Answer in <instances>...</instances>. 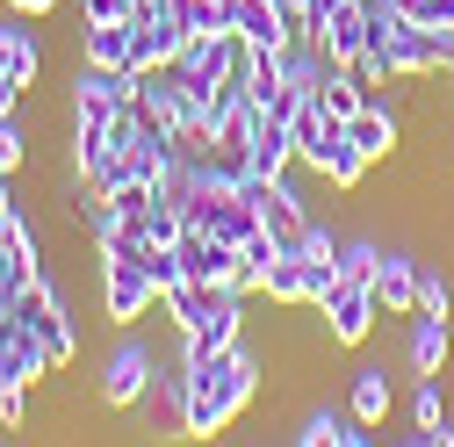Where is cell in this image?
Listing matches in <instances>:
<instances>
[{"label": "cell", "mask_w": 454, "mask_h": 447, "mask_svg": "<svg viewBox=\"0 0 454 447\" xmlns=\"http://www.w3.org/2000/svg\"><path fill=\"white\" fill-rule=\"evenodd\" d=\"M347 137H354V145H361V152L382 166L396 145H404V123H396V108H389V101H368L361 116H347Z\"/></svg>", "instance_id": "2e32d148"}, {"label": "cell", "mask_w": 454, "mask_h": 447, "mask_svg": "<svg viewBox=\"0 0 454 447\" xmlns=\"http://www.w3.org/2000/svg\"><path fill=\"white\" fill-rule=\"evenodd\" d=\"M274 260H281V246H274L267 231H253V239L239 246V282H231V289H239V296H260V282H267Z\"/></svg>", "instance_id": "44dd1931"}, {"label": "cell", "mask_w": 454, "mask_h": 447, "mask_svg": "<svg viewBox=\"0 0 454 447\" xmlns=\"http://www.w3.org/2000/svg\"><path fill=\"white\" fill-rule=\"evenodd\" d=\"M419 310L426 318H454V282L440 267H419Z\"/></svg>", "instance_id": "7402d4cb"}, {"label": "cell", "mask_w": 454, "mask_h": 447, "mask_svg": "<svg viewBox=\"0 0 454 447\" xmlns=\"http://www.w3.org/2000/svg\"><path fill=\"white\" fill-rule=\"evenodd\" d=\"M22 108V87H0V116H15Z\"/></svg>", "instance_id": "f1b7e54d"}, {"label": "cell", "mask_w": 454, "mask_h": 447, "mask_svg": "<svg viewBox=\"0 0 454 447\" xmlns=\"http://www.w3.org/2000/svg\"><path fill=\"white\" fill-rule=\"evenodd\" d=\"M29 15H8V22H0V87H36L43 80V36L36 29H22Z\"/></svg>", "instance_id": "30bf717a"}, {"label": "cell", "mask_w": 454, "mask_h": 447, "mask_svg": "<svg viewBox=\"0 0 454 447\" xmlns=\"http://www.w3.org/2000/svg\"><path fill=\"white\" fill-rule=\"evenodd\" d=\"M389 404H396V389H389V375H382V368H354V389H347V412H354L361 426H382V419H389Z\"/></svg>", "instance_id": "d6986e66"}, {"label": "cell", "mask_w": 454, "mask_h": 447, "mask_svg": "<svg viewBox=\"0 0 454 447\" xmlns=\"http://www.w3.org/2000/svg\"><path fill=\"white\" fill-rule=\"evenodd\" d=\"M404 15L426 29H454V0H404Z\"/></svg>", "instance_id": "d4e9b609"}, {"label": "cell", "mask_w": 454, "mask_h": 447, "mask_svg": "<svg viewBox=\"0 0 454 447\" xmlns=\"http://www.w3.org/2000/svg\"><path fill=\"white\" fill-rule=\"evenodd\" d=\"M289 137H296V166H310V174H325V159L339 152V137H347V123L332 116V108L310 94L296 101V116H289Z\"/></svg>", "instance_id": "52a82bcc"}, {"label": "cell", "mask_w": 454, "mask_h": 447, "mask_svg": "<svg viewBox=\"0 0 454 447\" xmlns=\"http://www.w3.org/2000/svg\"><path fill=\"white\" fill-rule=\"evenodd\" d=\"M239 66H246V43H239V29H202V36H188L181 43V59L166 66L195 101H209L223 80H239Z\"/></svg>", "instance_id": "7a4b0ae2"}, {"label": "cell", "mask_w": 454, "mask_h": 447, "mask_svg": "<svg viewBox=\"0 0 454 447\" xmlns=\"http://www.w3.org/2000/svg\"><path fill=\"white\" fill-rule=\"evenodd\" d=\"M223 8H231V29H239L246 51H289L296 22H289L281 0H223Z\"/></svg>", "instance_id": "9c48e42d"}, {"label": "cell", "mask_w": 454, "mask_h": 447, "mask_svg": "<svg viewBox=\"0 0 454 447\" xmlns=\"http://www.w3.org/2000/svg\"><path fill=\"white\" fill-rule=\"evenodd\" d=\"M51 8H59V0H8V15H29V22H43Z\"/></svg>", "instance_id": "4316f807"}, {"label": "cell", "mask_w": 454, "mask_h": 447, "mask_svg": "<svg viewBox=\"0 0 454 447\" xmlns=\"http://www.w3.org/2000/svg\"><path fill=\"white\" fill-rule=\"evenodd\" d=\"M152 303H159V289L145 282V260L137 253H116V260H101V318L108 325H145L152 318Z\"/></svg>", "instance_id": "3957f363"}, {"label": "cell", "mask_w": 454, "mask_h": 447, "mask_svg": "<svg viewBox=\"0 0 454 447\" xmlns=\"http://www.w3.org/2000/svg\"><path fill=\"white\" fill-rule=\"evenodd\" d=\"M375 267H382V246H375V239L339 246V274H354V282H375Z\"/></svg>", "instance_id": "603a6c76"}, {"label": "cell", "mask_w": 454, "mask_h": 447, "mask_svg": "<svg viewBox=\"0 0 454 447\" xmlns=\"http://www.w3.org/2000/svg\"><path fill=\"white\" fill-rule=\"evenodd\" d=\"M368 433H375V426H361L354 412H332V404H325V412H310V419H303V433H296V440H303V447H361Z\"/></svg>", "instance_id": "ac0fdd59"}, {"label": "cell", "mask_w": 454, "mask_h": 447, "mask_svg": "<svg viewBox=\"0 0 454 447\" xmlns=\"http://www.w3.org/2000/svg\"><path fill=\"white\" fill-rule=\"evenodd\" d=\"M137 15V0H80V22H123Z\"/></svg>", "instance_id": "484cf974"}, {"label": "cell", "mask_w": 454, "mask_h": 447, "mask_svg": "<svg viewBox=\"0 0 454 447\" xmlns=\"http://www.w3.org/2000/svg\"><path fill=\"white\" fill-rule=\"evenodd\" d=\"M8 216H22V202H15V188H8V181H0V224H8Z\"/></svg>", "instance_id": "83f0119b"}, {"label": "cell", "mask_w": 454, "mask_h": 447, "mask_svg": "<svg viewBox=\"0 0 454 447\" xmlns=\"http://www.w3.org/2000/svg\"><path fill=\"white\" fill-rule=\"evenodd\" d=\"M317 101L332 108V116H339V123H347V116H361V108H368L375 94L361 87V73H354V66H332V73L317 80Z\"/></svg>", "instance_id": "ffe728a7"}, {"label": "cell", "mask_w": 454, "mask_h": 447, "mask_svg": "<svg viewBox=\"0 0 454 447\" xmlns=\"http://www.w3.org/2000/svg\"><path fill=\"white\" fill-rule=\"evenodd\" d=\"M447 73H454V66H447Z\"/></svg>", "instance_id": "f546056e"}, {"label": "cell", "mask_w": 454, "mask_h": 447, "mask_svg": "<svg viewBox=\"0 0 454 447\" xmlns=\"http://www.w3.org/2000/svg\"><path fill=\"white\" fill-rule=\"evenodd\" d=\"M375 303H382V318H411V310H419V260L382 253V267H375Z\"/></svg>", "instance_id": "5bb4252c"}, {"label": "cell", "mask_w": 454, "mask_h": 447, "mask_svg": "<svg viewBox=\"0 0 454 447\" xmlns=\"http://www.w3.org/2000/svg\"><path fill=\"white\" fill-rule=\"evenodd\" d=\"M239 340H246V296H239V289H216V296H209V318L188 332L181 347L216 354V347H239Z\"/></svg>", "instance_id": "7c38bea8"}, {"label": "cell", "mask_w": 454, "mask_h": 447, "mask_svg": "<svg viewBox=\"0 0 454 447\" xmlns=\"http://www.w3.org/2000/svg\"><path fill=\"white\" fill-rule=\"evenodd\" d=\"M152 375H159V354H152L145 340H123L116 354L101 361V375H94V397H101L108 412H130V404H145Z\"/></svg>", "instance_id": "5b68a950"}, {"label": "cell", "mask_w": 454, "mask_h": 447, "mask_svg": "<svg viewBox=\"0 0 454 447\" xmlns=\"http://www.w3.org/2000/svg\"><path fill=\"white\" fill-rule=\"evenodd\" d=\"M188 361V397H181V433L188 440H216L246 419V404L260 397V354L239 340V347H216V354H195L181 347Z\"/></svg>", "instance_id": "6da1fadb"}, {"label": "cell", "mask_w": 454, "mask_h": 447, "mask_svg": "<svg viewBox=\"0 0 454 447\" xmlns=\"http://www.w3.org/2000/svg\"><path fill=\"white\" fill-rule=\"evenodd\" d=\"M137 51V22H80V66H130Z\"/></svg>", "instance_id": "9a60e30c"}, {"label": "cell", "mask_w": 454, "mask_h": 447, "mask_svg": "<svg viewBox=\"0 0 454 447\" xmlns=\"http://www.w3.org/2000/svg\"><path fill=\"white\" fill-rule=\"evenodd\" d=\"M22 159H29V137L15 130V116H0V181H15Z\"/></svg>", "instance_id": "cb8c5ba5"}, {"label": "cell", "mask_w": 454, "mask_h": 447, "mask_svg": "<svg viewBox=\"0 0 454 447\" xmlns=\"http://www.w3.org/2000/svg\"><path fill=\"white\" fill-rule=\"evenodd\" d=\"M368 0H347V8H332L325 15V29H317V43H325V59L332 66H354L361 59V51H368Z\"/></svg>", "instance_id": "4fadbf2b"}, {"label": "cell", "mask_w": 454, "mask_h": 447, "mask_svg": "<svg viewBox=\"0 0 454 447\" xmlns=\"http://www.w3.org/2000/svg\"><path fill=\"white\" fill-rule=\"evenodd\" d=\"M174 253H181V274H188V282H216V289L239 282V246H231V239H209V231L188 224Z\"/></svg>", "instance_id": "ba28073f"}, {"label": "cell", "mask_w": 454, "mask_h": 447, "mask_svg": "<svg viewBox=\"0 0 454 447\" xmlns=\"http://www.w3.org/2000/svg\"><path fill=\"white\" fill-rule=\"evenodd\" d=\"M289 166H296V137H289V116L260 108V123H253V137H246V174H267V181H281Z\"/></svg>", "instance_id": "8fae6325"}, {"label": "cell", "mask_w": 454, "mask_h": 447, "mask_svg": "<svg viewBox=\"0 0 454 447\" xmlns=\"http://www.w3.org/2000/svg\"><path fill=\"white\" fill-rule=\"evenodd\" d=\"M440 66H454V29H426V22H396L389 29V73L396 80H426V73H440Z\"/></svg>", "instance_id": "8992f818"}, {"label": "cell", "mask_w": 454, "mask_h": 447, "mask_svg": "<svg viewBox=\"0 0 454 447\" xmlns=\"http://www.w3.org/2000/svg\"><path fill=\"white\" fill-rule=\"evenodd\" d=\"M447 354H454V332H447V318H411V340H404V361H411V375H447Z\"/></svg>", "instance_id": "e0dca14e"}, {"label": "cell", "mask_w": 454, "mask_h": 447, "mask_svg": "<svg viewBox=\"0 0 454 447\" xmlns=\"http://www.w3.org/2000/svg\"><path fill=\"white\" fill-rule=\"evenodd\" d=\"M317 310H325V347H361L368 332H375V318H382L375 282H354V274H339Z\"/></svg>", "instance_id": "277c9868"}]
</instances>
